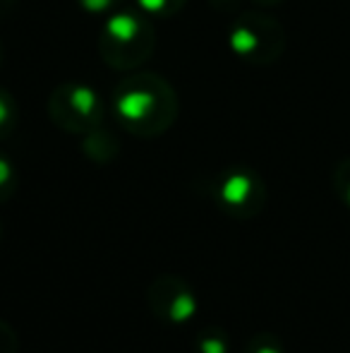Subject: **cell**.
Segmentation results:
<instances>
[{"label": "cell", "mask_w": 350, "mask_h": 353, "mask_svg": "<svg viewBox=\"0 0 350 353\" xmlns=\"http://www.w3.org/2000/svg\"><path fill=\"white\" fill-rule=\"evenodd\" d=\"M111 106L116 121L137 137L164 135L180 111L173 84L154 72L120 79L113 89Z\"/></svg>", "instance_id": "cell-1"}, {"label": "cell", "mask_w": 350, "mask_h": 353, "mask_svg": "<svg viewBox=\"0 0 350 353\" xmlns=\"http://www.w3.org/2000/svg\"><path fill=\"white\" fill-rule=\"evenodd\" d=\"M154 43L156 32L144 14L116 12L101 29L98 53L108 68L127 72L149 61Z\"/></svg>", "instance_id": "cell-2"}, {"label": "cell", "mask_w": 350, "mask_h": 353, "mask_svg": "<svg viewBox=\"0 0 350 353\" xmlns=\"http://www.w3.org/2000/svg\"><path fill=\"white\" fill-rule=\"evenodd\" d=\"M230 51L250 65H271L285 51V32L264 12H245L228 32Z\"/></svg>", "instance_id": "cell-3"}, {"label": "cell", "mask_w": 350, "mask_h": 353, "mask_svg": "<svg viewBox=\"0 0 350 353\" xmlns=\"http://www.w3.org/2000/svg\"><path fill=\"white\" fill-rule=\"evenodd\" d=\"M209 197L223 214L233 219H254L266 205V185L248 166H230L211 178Z\"/></svg>", "instance_id": "cell-4"}, {"label": "cell", "mask_w": 350, "mask_h": 353, "mask_svg": "<svg viewBox=\"0 0 350 353\" xmlns=\"http://www.w3.org/2000/svg\"><path fill=\"white\" fill-rule=\"evenodd\" d=\"M48 116L61 130L87 135L101 128L103 101L96 89L85 82H63L53 89L48 99Z\"/></svg>", "instance_id": "cell-5"}, {"label": "cell", "mask_w": 350, "mask_h": 353, "mask_svg": "<svg viewBox=\"0 0 350 353\" xmlns=\"http://www.w3.org/2000/svg\"><path fill=\"white\" fill-rule=\"evenodd\" d=\"M149 307L161 322L168 325H187L197 315V296L185 279L175 274H161L149 283L146 291Z\"/></svg>", "instance_id": "cell-6"}, {"label": "cell", "mask_w": 350, "mask_h": 353, "mask_svg": "<svg viewBox=\"0 0 350 353\" xmlns=\"http://www.w3.org/2000/svg\"><path fill=\"white\" fill-rule=\"evenodd\" d=\"M195 353H230V336L223 327L206 325L195 336Z\"/></svg>", "instance_id": "cell-7"}, {"label": "cell", "mask_w": 350, "mask_h": 353, "mask_svg": "<svg viewBox=\"0 0 350 353\" xmlns=\"http://www.w3.org/2000/svg\"><path fill=\"white\" fill-rule=\"evenodd\" d=\"M187 0H137V5H140V10L144 14H149V17H173L182 10V5H185Z\"/></svg>", "instance_id": "cell-8"}, {"label": "cell", "mask_w": 350, "mask_h": 353, "mask_svg": "<svg viewBox=\"0 0 350 353\" xmlns=\"http://www.w3.org/2000/svg\"><path fill=\"white\" fill-rule=\"evenodd\" d=\"M14 128H17V103L8 92L0 89V140L12 135Z\"/></svg>", "instance_id": "cell-9"}, {"label": "cell", "mask_w": 350, "mask_h": 353, "mask_svg": "<svg viewBox=\"0 0 350 353\" xmlns=\"http://www.w3.org/2000/svg\"><path fill=\"white\" fill-rule=\"evenodd\" d=\"M243 353H285V346H283V341L276 334H271V332H259L252 339H248Z\"/></svg>", "instance_id": "cell-10"}, {"label": "cell", "mask_w": 350, "mask_h": 353, "mask_svg": "<svg viewBox=\"0 0 350 353\" xmlns=\"http://www.w3.org/2000/svg\"><path fill=\"white\" fill-rule=\"evenodd\" d=\"M17 190V168L5 154H0V202H8Z\"/></svg>", "instance_id": "cell-11"}, {"label": "cell", "mask_w": 350, "mask_h": 353, "mask_svg": "<svg viewBox=\"0 0 350 353\" xmlns=\"http://www.w3.org/2000/svg\"><path fill=\"white\" fill-rule=\"evenodd\" d=\"M331 183H333V192L338 195V200L350 210V157L338 161V166L333 168Z\"/></svg>", "instance_id": "cell-12"}, {"label": "cell", "mask_w": 350, "mask_h": 353, "mask_svg": "<svg viewBox=\"0 0 350 353\" xmlns=\"http://www.w3.org/2000/svg\"><path fill=\"white\" fill-rule=\"evenodd\" d=\"M0 353H19L17 332H14L5 320H0Z\"/></svg>", "instance_id": "cell-13"}, {"label": "cell", "mask_w": 350, "mask_h": 353, "mask_svg": "<svg viewBox=\"0 0 350 353\" xmlns=\"http://www.w3.org/2000/svg\"><path fill=\"white\" fill-rule=\"evenodd\" d=\"M80 5L89 12H111L120 5V0H80Z\"/></svg>", "instance_id": "cell-14"}, {"label": "cell", "mask_w": 350, "mask_h": 353, "mask_svg": "<svg viewBox=\"0 0 350 353\" xmlns=\"http://www.w3.org/2000/svg\"><path fill=\"white\" fill-rule=\"evenodd\" d=\"M233 3H235V0H214V5H219V8H226V5L230 8Z\"/></svg>", "instance_id": "cell-15"}, {"label": "cell", "mask_w": 350, "mask_h": 353, "mask_svg": "<svg viewBox=\"0 0 350 353\" xmlns=\"http://www.w3.org/2000/svg\"><path fill=\"white\" fill-rule=\"evenodd\" d=\"M254 3H259V5H278L281 0H254Z\"/></svg>", "instance_id": "cell-16"}, {"label": "cell", "mask_w": 350, "mask_h": 353, "mask_svg": "<svg viewBox=\"0 0 350 353\" xmlns=\"http://www.w3.org/2000/svg\"><path fill=\"white\" fill-rule=\"evenodd\" d=\"M0 65H3V43H0Z\"/></svg>", "instance_id": "cell-17"}, {"label": "cell", "mask_w": 350, "mask_h": 353, "mask_svg": "<svg viewBox=\"0 0 350 353\" xmlns=\"http://www.w3.org/2000/svg\"><path fill=\"white\" fill-rule=\"evenodd\" d=\"M0 238H3V223H0Z\"/></svg>", "instance_id": "cell-18"}]
</instances>
